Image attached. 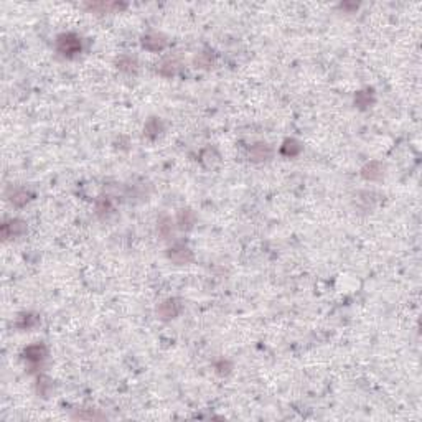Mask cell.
I'll list each match as a JSON object with an SVG mask.
<instances>
[{
    "label": "cell",
    "mask_w": 422,
    "mask_h": 422,
    "mask_svg": "<svg viewBox=\"0 0 422 422\" xmlns=\"http://www.w3.org/2000/svg\"><path fill=\"white\" fill-rule=\"evenodd\" d=\"M15 325L19 328H22V330H30V328H33V327L38 325V317H37V315H33V313L20 315Z\"/></svg>",
    "instance_id": "15"
},
{
    "label": "cell",
    "mask_w": 422,
    "mask_h": 422,
    "mask_svg": "<svg viewBox=\"0 0 422 422\" xmlns=\"http://www.w3.org/2000/svg\"><path fill=\"white\" fill-rule=\"evenodd\" d=\"M300 150H302L300 142H297L295 139H289V140L284 142L281 152H282V155H286V157H295V155L300 154Z\"/></svg>",
    "instance_id": "13"
},
{
    "label": "cell",
    "mask_w": 422,
    "mask_h": 422,
    "mask_svg": "<svg viewBox=\"0 0 422 422\" xmlns=\"http://www.w3.org/2000/svg\"><path fill=\"white\" fill-rule=\"evenodd\" d=\"M175 71H177V63L173 60H167L160 65V73H162L163 76H172V74H175Z\"/></svg>",
    "instance_id": "18"
},
{
    "label": "cell",
    "mask_w": 422,
    "mask_h": 422,
    "mask_svg": "<svg viewBox=\"0 0 422 422\" xmlns=\"http://www.w3.org/2000/svg\"><path fill=\"white\" fill-rule=\"evenodd\" d=\"M96 211H97V215H106V213H109V211H111V203H109V200H106V198L97 200V203H96Z\"/></svg>",
    "instance_id": "20"
},
{
    "label": "cell",
    "mask_w": 422,
    "mask_h": 422,
    "mask_svg": "<svg viewBox=\"0 0 422 422\" xmlns=\"http://www.w3.org/2000/svg\"><path fill=\"white\" fill-rule=\"evenodd\" d=\"M168 259L172 263H175L177 266H183V264H188L192 263L193 259V252L190 251L188 246L185 244H175L168 249Z\"/></svg>",
    "instance_id": "2"
},
{
    "label": "cell",
    "mask_w": 422,
    "mask_h": 422,
    "mask_svg": "<svg viewBox=\"0 0 422 422\" xmlns=\"http://www.w3.org/2000/svg\"><path fill=\"white\" fill-rule=\"evenodd\" d=\"M177 223L181 229H192L193 224L197 223V216L192 210H180L178 211V216H177Z\"/></svg>",
    "instance_id": "9"
},
{
    "label": "cell",
    "mask_w": 422,
    "mask_h": 422,
    "mask_svg": "<svg viewBox=\"0 0 422 422\" xmlns=\"http://www.w3.org/2000/svg\"><path fill=\"white\" fill-rule=\"evenodd\" d=\"M373 103H375V96H373V91H370V89L359 91V92H356V96H355V104L361 109L370 108Z\"/></svg>",
    "instance_id": "11"
},
{
    "label": "cell",
    "mask_w": 422,
    "mask_h": 422,
    "mask_svg": "<svg viewBox=\"0 0 422 422\" xmlns=\"http://www.w3.org/2000/svg\"><path fill=\"white\" fill-rule=\"evenodd\" d=\"M162 131H163V124L157 117L149 119L147 124H145V127H144V134L150 137V139H155V137H157Z\"/></svg>",
    "instance_id": "10"
},
{
    "label": "cell",
    "mask_w": 422,
    "mask_h": 422,
    "mask_svg": "<svg viewBox=\"0 0 422 422\" xmlns=\"http://www.w3.org/2000/svg\"><path fill=\"white\" fill-rule=\"evenodd\" d=\"M117 68L121 71H126V73H135L137 71V60L134 56L122 55L117 60Z\"/></svg>",
    "instance_id": "12"
},
{
    "label": "cell",
    "mask_w": 422,
    "mask_h": 422,
    "mask_svg": "<svg viewBox=\"0 0 422 422\" xmlns=\"http://www.w3.org/2000/svg\"><path fill=\"white\" fill-rule=\"evenodd\" d=\"M56 50L63 56L73 58L81 53V38L74 33H63L56 40Z\"/></svg>",
    "instance_id": "1"
},
{
    "label": "cell",
    "mask_w": 422,
    "mask_h": 422,
    "mask_svg": "<svg viewBox=\"0 0 422 422\" xmlns=\"http://www.w3.org/2000/svg\"><path fill=\"white\" fill-rule=\"evenodd\" d=\"M197 65L201 66V68H210L213 65V56L210 53H201L200 56H197Z\"/></svg>",
    "instance_id": "19"
},
{
    "label": "cell",
    "mask_w": 422,
    "mask_h": 422,
    "mask_svg": "<svg viewBox=\"0 0 422 422\" xmlns=\"http://www.w3.org/2000/svg\"><path fill=\"white\" fill-rule=\"evenodd\" d=\"M142 45L149 51H160L167 46V38L162 33H147L142 38Z\"/></svg>",
    "instance_id": "4"
},
{
    "label": "cell",
    "mask_w": 422,
    "mask_h": 422,
    "mask_svg": "<svg viewBox=\"0 0 422 422\" xmlns=\"http://www.w3.org/2000/svg\"><path fill=\"white\" fill-rule=\"evenodd\" d=\"M361 175L365 180H370V181H376V180H381L384 175V167L381 165L379 162H370L363 167L361 170Z\"/></svg>",
    "instance_id": "7"
},
{
    "label": "cell",
    "mask_w": 422,
    "mask_h": 422,
    "mask_svg": "<svg viewBox=\"0 0 422 422\" xmlns=\"http://www.w3.org/2000/svg\"><path fill=\"white\" fill-rule=\"evenodd\" d=\"M30 197H32V195H30L28 190H25V188H17L15 192H12V195H10V201H12L15 206H23L25 203L30 200Z\"/></svg>",
    "instance_id": "16"
},
{
    "label": "cell",
    "mask_w": 422,
    "mask_h": 422,
    "mask_svg": "<svg viewBox=\"0 0 422 422\" xmlns=\"http://www.w3.org/2000/svg\"><path fill=\"white\" fill-rule=\"evenodd\" d=\"M46 355H48L46 346H45V345H42V343H37V345H30V346H26L25 352H23V356H25L26 359H28V361H32V363H40V361H43V359L46 358Z\"/></svg>",
    "instance_id": "6"
},
{
    "label": "cell",
    "mask_w": 422,
    "mask_h": 422,
    "mask_svg": "<svg viewBox=\"0 0 422 422\" xmlns=\"http://www.w3.org/2000/svg\"><path fill=\"white\" fill-rule=\"evenodd\" d=\"M249 157L254 160V162H263V160H267L272 157V149L269 147L267 144H256L252 145L249 150Z\"/></svg>",
    "instance_id": "8"
},
{
    "label": "cell",
    "mask_w": 422,
    "mask_h": 422,
    "mask_svg": "<svg viewBox=\"0 0 422 422\" xmlns=\"http://www.w3.org/2000/svg\"><path fill=\"white\" fill-rule=\"evenodd\" d=\"M181 312V304L177 299H167L158 305L157 315L162 320H170L175 318L177 315Z\"/></svg>",
    "instance_id": "3"
},
{
    "label": "cell",
    "mask_w": 422,
    "mask_h": 422,
    "mask_svg": "<svg viewBox=\"0 0 422 422\" xmlns=\"http://www.w3.org/2000/svg\"><path fill=\"white\" fill-rule=\"evenodd\" d=\"M91 12H97V13H108L112 10H117V8H124L126 5H119V3H109V2H96V3H89L86 5Z\"/></svg>",
    "instance_id": "14"
},
{
    "label": "cell",
    "mask_w": 422,
    "mask_h": 422,
    "mask_svg": "<svg viewBox=\"0 0 422 422\" xmlns=\"http://www.w3.org/2000/svg\"><path fill=\"white\" fill-rule=\"evenodd\" d=\"M26 231V226L22 220H10V221H5L2 224V234L3 238H17V236H22Z\"/></svg>",
    "instance_id": "5"
},
{
    "label": "cell",
    "mask_w": 422,
    "mask_h": 422,
    "mask_svg": "<svg viewBox=\"0 0 422 422\" xmlns=\"http://www.w3.org/2000/svg\"><path fill=\"white\" fill-rule=\"evenodd\" d=\"M157 231H158V234H160V236H162L163 239H168V238H170L172 234H173V223H172L170 218L163 216L162 220L158 221Z\"/></svg>",
    "instance_id": "17"
}]
</instances>
